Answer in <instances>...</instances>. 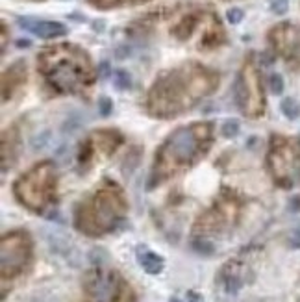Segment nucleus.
Masks as SVG:
<instances>
[{"instance_id":"nucleus-6","label":"nucleus","mask_w":300,"mask_h":302,"mask_svg":"<svg viewBox=\"0 0 300 302\" xmlns=\"http://www.w3.org/2000/svg\"><path fill=\"white\" fill-rule=\"evenodd\" d=\"M236 102L243 115L256 119L263 115L265 110V98H263V89H261L260 74L258 69L252 65V61L243 67L236 82Z\"/></svg>"},{"instance_id":"nucleus-22","label":"nucleus","mask_w":300,"mask_h":302,"mask_svg":"<svg viewBox=\"0 0 300 302\" xmlns=\"http://www.w3.org/2000/svg\"><path fill=\"white\" fill-rule=\"evenodd\" d=\"M291 246H293V248H300V228H297V230L293 232V236H291Z\"/></svg>"},{"instance_id":"nucleus-11","label":"nucleus","mask_w":300,"mask_h":302,"mask_svg":"<svg viewBox=\"0 0 300 302\" xmlns=\"http://www.w3.org/2000/svg\"><path fill=\"white\" fill-rule=\"evenodd\" d=\"M24 80H26V65H24V61H17L4 72V78H2V96H4V100H8L9 96L13 95V91L23 86Z\"/></svg>"},{"instance_id":"nucleus-23","label":"nucleus","mask_w":300,"mask_h":302,"mask_svg":"<svg viewBox=\"0 0 300 302\" xmlns=\"http://www.w3.org/2000/svg\"><path fill=\"white\" fill-rule=\"evenodd\" d=\"M187 302H204V299L197 291H187Z\"/></svg>"},{"instance_id":"nucleus-21","label":"nucleus","mask_w":300,"mask_h":302,"mask_svg":"<svg viewBox=\"0 0 300 302\" xmlns=\"http://www.w3.org/2000/svg\"><path fill=\"white\" fill-rule=\"evenodd\" d=\"M193 245H195V248H197L198 252H204V254H211L213 252V245L204 241V239H197Z\"/></svg>"},{"instance_id":"nucleus-2","label":"nucleus","mask_w":300,"mask_h":302,"mask_svg":"<svg viewBox=\"0 0 300 302\" xmlns=\"http://www.w3.org/2000/svg\"><path fill=\"white\" fill-rule=\"evenodd\" d=\"M213 124L211 122H191L189 126H180L167 137L156 152V161L152 169V182H163L171 175L195 165L211 147Z\"/></svg>"},{"instance_id":"nucleus-9","label":"nucleus","mask_w":300,"mask_h":302,"mask_svg":"<svg viewBox=\"0 0 300 302\" xmlns=\"http://www.w3.org/2000/svg\"><path fill=\"white\" fill-rule=\"evenodd\" d=\"M19 26L32 32L41 39H54V37H61L67 33L65 24L56 23V21H39V19H32V17H21L19 19Z\"/></svg>"},{"instance_id":"nucleus-8","label":"nucleus","mask_w":300,"mask_h":302,"mask_svg":"<svg viewBox=\"0 0 300 302\" xmlns=\"http://www.w3.org/2000/svg\"><path fill=\"white\" fill-rule=\"evenodd\" d=\"M122 143V135L117 130H100V132H93L89 135L86 143L82 145V152H80V163H89L91 159L96 156V149L102 151L104 154H111L115 152L119 145Z\"/></svg>"},{"instance_id":"nucleus-7","label":"nucleus","mask_w":300,"mask_h":302,"mask_svg":"<svg viewBox=\"0 0 300 302\" xmlns=\"http://www.w3.org/2000/svg\"><path fill=\"white\" fill-rule=\"evenodd\" d=\"M30 258V239L26 234L15 232L2 241V274L9 278L24 269Z\"/></svg>"},{"instance_id":"nucleus-5","label":"nucleus","mask_w":300,"mask_h":302,"mask_svg":"<svg viewBox=\"0 0 300 302\" xmlns=\"http://www.w3.org/2000/svg\"><path fill=\"white\" fill-rule=\"evenodd\" d=\"M269 169L280 185L289 187L300 182V141L272 135L269 151Z\"/></svg>"},{"instance_id":"nucleus-17","label":"nucleus","mask_w":300,"mask_h":302,"mask_svg":"<svg viewBox=\"0 0 300 302\" xmlns=\"http://www.w3.org/2000/svg\"><path fill=\"white\" fill-rule=\"evenodd\" d=\"M269 8L276 15H285L289 9V0H269Z\"/></svg>"},{"instance_id":"nucleus-20","label":"nucleus","mask_w":300,"mask_h":302,"mask_svg":"<svg viewBox=\"0 0 300 302\" xmlns=\"http://www.w3.org/2000/svg\"><path fill=\"white\" fill-rule=\"evenodd\" d=\"M226 19H228L230 24H239L243 21V9L239 8H232L226 11Z\"/></svg>"},{"instance_id":"nucleus-13","label":"nucleus","mask_w":300,"mask_h":302,"mask_svg":"<svg viewBox=\"0 0 300 302\" xmlns=\"http://www.w3.org/2000/svg\"><path fill=\"white\" fill-rule=\"evenodd\" d=\"M137 262L149 274H159L163 271V267H165L163 258L158 256L156 252H152V250H149L147 246H139L137 248Z\"/></svg>"},{"instance_id":"nucleus-14","label":"nucleus","mask_w":300,"mask_h":302,"mask_svg":"<svg viewBox=\"0 0 300 302\" xmlns=\"http://www.w3.org/2000/svg\"><path fill=\"white\" fill-rule=\"evenodd\" d=\"M280 110H282V113H284L287 119H299L300 117V104L297 98H293V96H287V98H284L282 100V104H280Z\"/></svg>"},{"instance_id":"nucleus-3","label":"nucleus","mask_w":300,"mask_h":302,"mask_svg":"<svg viewBox=\"0 0 300 302\" xmlns=\"http://www.w3.org/2000/svg\"><path fill=\"white\" fill-rule=\"evenodd\" d=\"M41 72L48 84L60 93H78L93 82L91 61L80 48L60 45L43 50L37 58Z\"/></svg>"},{"instance_id":"nucleus-18","label":"nucleus","mask_w":300,"mask_h":302,"mask_svg":"<svg viewBox=\"0 0 300 302\" xmlns=\"http://www.w3.org/2000/svg\"><path fill=\"white\" fill-rule=\"evenodd\" d=\"M269 82H270V91H272L274 95H282V91H284V78L274 72V74H270Z\"/></svg>"},{"instance_id":"nucleus-15","label":"nucleus","mask_w":300,"mask_h":302,"mask_svg":"<svg viewBox=\"0 0 300 302\" xmlns=\"http://www.w3.org/2000/svg\"><path fill=\"white\" fill-rule=\"evenodd\" d=\"M239 121L236 119H226L224 122H222L221 126V134L226 137V139H234V137H237V134H239Z\"/></svg>"},{"instance_id":"nucleus-10","label":"nucleus","mask_w":300,"mask_h":302,"mask_svg":"<svg viewBox=\"0 0 300 302\" xmlns=\"http://www.w3.org/2000/svg\"><path fill=\"white\" fill-rule=\"evenodd\" d=\"M270 41L274 47L284 52L285 56L289 52H300V28L293 26H278L270 32Z\"/></svg>"},{"instance_id":"nucleus-25","label":"nucleus","mask_w":300,"mask_h":302,"mask_svg":"<svg viewBox=\"0 0 300 302\" xmlns=\"http://www.w3.org/2000/svg\"><path fill=\"white\" fill-rule=\"evenodd\" d=\"M17 47H30V41H19Z\"/></svg>"},{"instance_id":"nucleus-1","label":"nucleus","mask_w":300,"mask_h":302,"mask_svg":"<svg viewBox=\"0 0 300 302\" xmlns=\"http://www.w3.org/2000/svg\"><path fill=\"white\" fill-rule=\"evenodd\" d=\"M219 76L206 67L189 63L159 76L147 96V112L152 117H176L191 110L202 96L210 95Z\"/></svg>"},{"instance_id":"nucleus-4","label":"nucleus","mask_w":300,"mask_h":302,"mask_svg":"<svg viewBox=\"0 0 300 302\" xmlns=\"http://www.w3.org/2000/svg\"><path fill=\"white\" fill-rule=\"evenodd\" d=\"M56 189V167L52 161H43L21 176L15 183V195L23 204L41 211L48 204Z\"/></svg>"},{"instance_id":"nucleus-24","label":"nucleus","mask_w":300,"mask_h":302,"mask_svg":"<svg viewBox=\"0 0 300 302\" xmlns=\"http://www.w3.org/2000/svg\"><path fill=\"white\" fill-rule=\"evenodd\" d=\"M108 72H110V65H108V63H106V61H104V63L100 65V74H102V76H106Z\"/></svg>"},{"instance_id":"nucleus-19","label":"nucleus","mask_w":300,"mask_h":302,"mask_svg":"<svg viewBox=\"0 0 300 302\" xmlns=\"http://www.w3.org/2000/svg\"><path fill=\"white\" fill-rule=\"evenodd\" d=\"M98 112H100V115H104V117L113 112V102H111L108 96H100V98H98Z\"/></svg>"},{"instance_id":"nucleus-12","label":"nucleus","mask_w":300,"mask_h":302,"mask_svg":"<svg viewBox=\"0 0 300 302\" xmlns=\"http://www.w3.org/2000/svg\"><path fill=\"white\" fill-rule=\"evenodd\" d=\"M19 147H21L19 130H17L15 126L8 128V130L4 132V135H2V152L9 149L8 154L2 156V167H4V171L8 169V165L11 167V165L17 161V149H19Z\"/></svg>"},{"instance_id":"nucleus-16","label":"nucleus","mask_w":300,"mask_h":302,"mask_svg":"<svg viewBox=\"0 0 300 302\" xmlns=\"http://www.w3.org/2000/svg\"><path fill=\"white\" fill-rule=\"evenodd\" d=\"M113 80H115V86L119 89H128L132 86V76L124 69H117V71L113 72Z\"/></svg>"}]
</instances>
